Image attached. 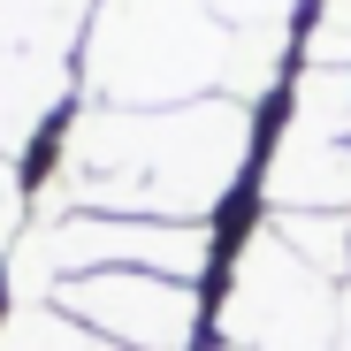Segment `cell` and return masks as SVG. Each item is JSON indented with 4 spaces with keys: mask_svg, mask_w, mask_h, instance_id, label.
I'll return each instance as SVG.
<instances>
[{
    "mask_svg": "<svg viewBox=\"0 0 351 351\" xmlns=\"http://www.w3.org/2000/svg\"><path fill=\"white\" fill-rule=\"evenodd\" d=\"M260 145L252 99L191 107H69L23 160L31 199L53 214H138V221H214Z\"/></svg>",
    "mask_w": 351,
    "mask_h": 351,
    "instance_id": "obj_1",
    "label": "cell"
},
{
    "mask_svg": "<svg viewBox=\"0 0 351 351\" xmlns=\"http://www.w3.org/2000/svg\"><path fill=\"white\" fill-rule=\"evenodd\" d=\"M290 38H245L206 0H99L77 46L92 107H191V99H260Z\"/></svg>",
    "mask_w": 351,
    "mask_h": 351,
    "instance_id": "obj_2",
    "label": "cell"
},
{
    "mask_svg": "<svg viewBox=\"0 0 351 351\" xmlns=\"http://www.w3.org/2000/svg\"><path fill=\"white\" fill-rule=\"evenodd\" d=\"M336 298H343V282H328L313 260H298L282 245L275 221H260L221 275L214 343H229V351H336Z\"/></svg>",
    "mask_w": 351,
    "mask_h": 351,
    "instance_id": "obj_3",
    "label": "cell"
},
{
    "mask_svg": "<svg viewBox=\"0 0 351 351\" xmlns=\"http://www.w3.org/2000/svg\"><path fill=\"white\" fill-rule=\"evenodd\" d=\"M99 0H0V153L38 145L69 114L77 46Z\"/></svg>",
    "mask_w": 351,
    "mask_h": 351,
    "instance_id": "obj_4",
    "label": "cell"
},
{
    "mask_svg": "<svg viewBox=\"0 0 351 351\" xmlns=\"http://www.w3.org/2000/svg\"><path fill=\"white\" fill-rule=\"evenodd\" d=\"M267 214H351V69H306L267 153Z\"/></svg>",
    "mask_w": 351,
    "mask_h": 351,
    "instance_id": "obj_5",
    "label": "cell"
},
{
    "mask_svg": "<svg viewBox=\"0 0 351 351\" xmlns=\"http://www.w3.org/2000/svg\"><path fill=\"white\" fill-rule=\"evenodd\" d=\"M46 306L92 336H107L114 351H199L206 321H214L206 282H176V275H145V267L69 275V282H53Z\"/></svg>",
    "mask_w": 351,
    "mask_h": 351,
    "instance_id": "obj_6",
    "label": "cell"
},
{
    "mask_svg": "<svg viewBox=\"0 0 351 351\" xmlns=\"http://www.w3.org/2000/svg\"><path fill=\"white\" fill-rule=\"evenodd\" d=\"M206 8L245 38H290V8L298 0H206Z\"/></svg>",
    "mask_w": 351,
    "mask_h": 351,
    "instance_id": "obj_7",
    "label": "cell"
},
{
    "mask_svg": "<svg viewBox=\"0 0 351 351\" xmlns=\"http://www.w3.org/2000/svg\"><path fill=\"white\" fill-rule=\"evenodd\" d=\"M23 229H31V184H23V168L0 153V267H8V252L23 245Z\"/></svg>",
    "mask_w": 351,
    "mask_h": 351,
    "instance_id": "obj_8",
    "label": "cell"
}]
</instances>
